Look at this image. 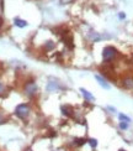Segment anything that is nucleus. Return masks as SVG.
Returning a JSON list of instances; mask_svg holds the SVG:
<instances>
[{"label": "nucleus", "mask_w": 133, "mask_h": 151, "mask_svg": "<svg viewBox=\"0 0 133 151\" xmlns=\"http://www.w3.org/2000/svg\"><path fill=\"white\" fill-rule=\"evenodd\" d=\"M119 128L122 130H126L128 128V123H124V122H119Z\"/></svg>", "instance_id": "obj_14"}, {"label": "nucleus", "mask_w": 133, "mask_h": 151, "mask_svg": "<svg viewBox=\"0 0 133 151\" xmlns=\"http://www.w3.org/2000/svg\"><path fill=\"white\" fill-rule=\"evenodd\" d=\"M107 109L111 110V113H115V111H116V109H115V108H112V106H107Z\"/></svg>", "instance_id": "obj_17"}, {"label": "nucleus", "mask_w": 133, "mask_h": 151, "mask_svg": "<svg viewBox=\"0 0 133 151\" xmlns=\"http://www.w3.org/2000/svg\"><path fill=\"white\" fill-rule=\"evenodd\" d=\"M60 110H62V114L63 115L69 116V118L73 116V114H74V110H73V108H72L70 105H63Z\"/></svg>", "instance_id": "obj_6"}, {"label": "nucleus", "mask_w": 133, "mask_h": 151, "mask_svg": "<svg viewBox=\"0 0 133 151\" xmlns=\"http://www.w3.org/2000/svg\"><path fill=\"white\" fill-rule=\"evenodd\" d=\"M15 25H16V26H18V27H25V26H26V25H27V22L26 21H25V20H21V19H15Z\"/></svg>", "instance_id": "obj_9"}, {"label": "nucleus", "mask_w": 133, "mask_h": 151, "mask_svg": "<svg viewBox=\"0 0 133 151\" xmlns=\"http://www.w3.org/2000/svg\"><path fill=\"white\" fill-rule=\"evenodd\" d=\"M5 92V87L1 84V83H0V94H3Z\"/></svg>", "instance_id": "obj_16"}, {"label": "nucleus", "mask_w": 133, "mask_h": 151, "mask_svg": "<svg viewBox=\"0 0 133 151\" xmlns=\"http://www.w3.org/2000/svg\"><path fill=\"white\" fill-rule=\"evenodd\" d=\"M44 48H46L47 51H50V50H53V48H54V43H53L52 41H48L46 45H44Z\"/></svg>", "instance_id": "obj_12"}, {"label": "nucleus", "mask_w": 133, "mask_h": 151, "mask_svg": "<svg viewBox=\"0 0 133 151\" xmlns=\"http://www.w3.org/2000/svg\"><path fill=\"white\" fill-rule=\"evenodd\" d=\"M5 122V116H4V114L1 111H0V124H3Z\"/></svg>", "instance_id": "obj_15"}, {"label": "nucleus", "mask_w": 133, "mask_h": 151, "mask_svg": "<svg viewBox=\"0 0 133 151\" xmlns=\"http://www.w3.org/2000/svg\"><path fill=\"white\" fill-rule=\"evenodd\" d=\"M57 88H58V83H57V82H49L47 86V91L53 92V91H57Z\"/></svg>", "instance_id": "obj_8"}, {"label": "nucleus", "mask_w": 133, "mask_h": 151, "mask_svg": "<svg viewBox=\"0 0 133 151\" xmlns=\"http://www.w3.org/2000/svg\"><path fill=\"white\" fill-rule=\"evenodd\" d=\"M118 151H126V150H123V149H121V150H118Z\"/></svg>", "instance_id": "obj_20"}, {"label": "nucleus", "mask_w": 133, "mask_h": 151, "mask_svg": "<svg viewBox=\"0 0 133 151\" xmlns=\"http://www.w3.org/2000/svg\"><path fill=\"white\" fill-rule=\"evenodd\" d=\"M117 56V50L115 47H112V46H107L104 48V51H102V58L104 61L106 62V63H109V62H111L113 58H115Z\"/></svg>", "instance_id": "obj_2"}, {"label": "nucleus", "mask_w": 133, "mask_h": 151, "mask_svg": "<svg viewBox=\"0 0 133 151\" xmlns=\"http://www.w3.org/2000/svg\"><path fill=\"white\" fill-rule=\"evenodd\" d=\"M80 92H81V94H83L84 98H85L86 100H94V99H95L92 94H91L90 92H87L86 89H84V88H80Z\"/></svg>", "instance_id": "obj_7"}, {"label": "nucleus", "mask_w": 133, "mask_h": 151, "mask_svg": "<svg viewBox=\"0 0 133 151\" xmlns=\"http://www.w3.org/2000/svg\"><path fill=\"white\" fill-rule=\"evenodd\" d=\"M87 142L90 144V146H91L92 149H95V147L97 146V140H96V139H89Z\"/></svg>", "instance_id": "obj_13"}, {"label": "nucleus", "mask_w": 133, "mask_h": 151, "mask_svg": "<svg viewBox=\"0 0 133 151\" xmlns=\"http://www.w3.org/2000/svg\"><path fill=\"white\" fill-rule=\"evenodd\" d=\"M1 25H3V19L0 17V27H1Z\"/></svg>", "instance_id": "obj_19"}, {"label": "nucleus", "mask_w": 133, "mask_h": 151, "mask_svg": "<svg viewBox=\"0 0 133 151\" xmlns=\"http://www.w3.org/2000/svg\"><path fill=\"white\" fill-rule=\"evenodd\" d=\"M26 151H32V150H31V149H27V150H26Z\"/></svg>", "instance_id": "obj_21"}, {"label": "nucleus", "mask_w": 133, "mask_h": 151, "mask_svg": "<svg viewBox=\"0 0 133 151\" xmlns=\"http://www.w3.org/2000/svg\"><path fill=\"white\" fill-rule=\"evenodd\" d=\"M86 142V139H83V137H78V139H74V145H77V146H81V145H84V144Z\"/></svg>", "instance_id": "obj_10"}, {"label": "nucleus", "mask_w": 133, "mask_h": 151, "mask_svg": "<svg viewBox=\"0 0 133 151\" xmlns=\"http://www.w3.org/2000/svg\"><path fill=\"white\" fill-rule=\"evenodd\" d=\"M118 17H119V19H124V17H126V15L123 14V12H121V14L118 15Z\"/></svg>", "instance_id": "obj_18"}, {"label": "nucleus", "mask_w": 133, "mask_h": 151, "mask_svg": "<svg viewBox=\"0 0 133 151\" xmlns=\"http://www.w3.org/2000/svg\"><path fill=\"white\" fill-rule=\"evenodd\" d=\"M37 92H38V87H37V84L35 83L33 81L27 82V83L25 84V93H26V96L33 97V96L37 94Z\"/></svg>", "instance_id": "obj_3"}, {"label": "nucleus", "mask_w": 133, "mask_h": 151, "mask_svg": "<svg viewBox=\"0 0 133 151\" xmlns=\"http://www.w3.org/2000/svg\"><path fill=\"white\" fill-rule=\"evenodd\" d=\"M118 118H119V120H121V122H124V123H128V124H129V122H131V118L127 116V115H124V114H119Z\"/></svg>", "instance_id": "obj_11"}, {"label": "nucleus", "mask_w": 133, "mask_h": 151, "mask_svg": "<svg viewBox=\"0 0 133 151\" xmlns=\"http://www.w3.org/2000/svg\"><path fill=\"white\" fill-rule=\"evenodd\" d=\"M30 111H31V108L28 104H18L15 109V114L20 119H26L30 115Z\"/></svg>", "instance_id": "obj_1"}, {"label": "nucleus", "mask_w": 133, "mask_h": 151, "mask_svg": "<svg viewBox=\"0 0 133 151\" xmlns=\"http://www.w3.org/2000/svg\"><path fill=\"white\" fill-rule=\"evenodd\" d=\"M95 79L97 81V83H99L101 87H102L104 89H110V84H109V82H107L104 77H101L100 74H96V76H95Z\"/></svg>", "instance_id": "obj_5"}, {"label": "nucleus", "mask_w": 133, "mask_h": 151, "mask_svg": "<svg viewBox=\"0 0 133 151\" xmlns=\"http://www.w3.org/2000/svg\"><path fill=\"white\" fill-rule=\"evenodd\" d=\"M122 86L126 89H133V77L132 76H127L122 79Z\"/></svg>", "instance_id": "obj_4"}]
</instances>
